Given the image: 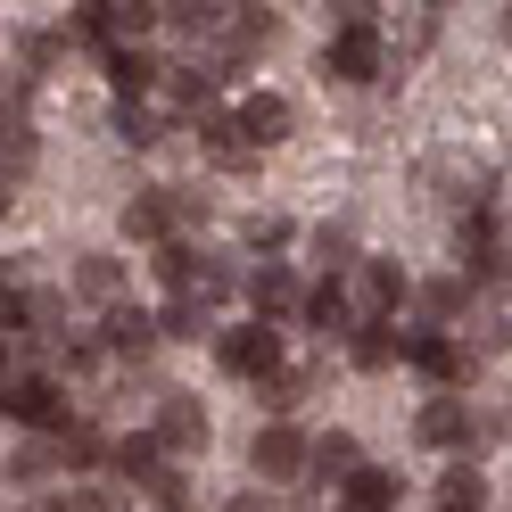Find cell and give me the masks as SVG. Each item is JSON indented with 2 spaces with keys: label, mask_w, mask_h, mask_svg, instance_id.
<instances>
[{
  "label": "cell",
  "mask_w": 512,
  "mask_h": 512,
  "mask_svg": "<svg viewBox=\"0 0 512 512\" xmlns=\"http://www.w3.org/2000/svg\"><path fill=\"white\" fill-rule=\"evenodd\" d=\"M232 124H240V141H248L256 157H265V149H281V141H290V124H298V108L281 100V91H248V100L232 108Z\"/></svg>",
  "instance_id": "7"
},
{
  "label": "cell",
  "mask_w": 512,
  "mask_h": 512,
  "mask_svg": "<svg viewBox=\"0 0 512 512\" xmlns=\"http://www.w3.org/2000/svg\"><path fill=\"white\" fill-rule=\"evenodd\" d=\"M50 471H67V455H58V430L25 438L17 455H9V479H25V488H34V479H50Z\"/></svg>",
  "instance_id": "21"
},
{
  "label": "cell",
  "mask_w": 512,
  "mask_h": 512,
  "mask_svg": "<svg viewBox=\"0 0 512 512\" xmlns=\"http://www.w3.org/2000/svg\"><path fill=\"white\" fill-rule=\"evenodd\" d=\"M331 17L339 25H372V0H331Z\"/></svg>",
  "instance_id": "34"
},
{
  "label": "cell",
  "mask_w": 512,
  "mask_h": 512,
  "mask_svg": "<svg viewBox=\"0 0 512 512\" xmlns=\"http://www.w3.org/2000/svg\"><path fill=\"white\" fill-rule=\"evenodd\" d=\"M34 512H108L100 496H91V488H58L50 504H34Z\"/></svg>",
  "instance_id": "32"
},
{
  "label": "cell",
  "mask_w": 512,
  "mask_h": 512,
  "mask_svg": "<svg viewBox=\"0 0 512 512\" xmlns=\"http://www.w3.org/2000/svg\"><path fill=\"white\" fill-rule=\"evenodd\" d=\"M463 306H471V281H463V273H438V281H422V314H430V323H455Z\"/></svg>",
  "instance_id": "26"
},
{
  "label": "cell",
  "mask_w": 512,
  "mask_h": 512,
  "mask_svg": "<svg viewBox=\"0 0 512 512\" xmlns=\"http://www.w3.org/2000/svg\"><path fill=\"white\" fill-rule=\"evenodd\" d=\"M504 265H512V256H504Z\"/></svg>",
  "instance_id": "38"
},
{
  "label": "cell",
  "mask_w": 512,
  "mask_h": 512,
  "mask_svg": "<svg viewBox=\"0 0 512 512\" xmlns=\"http://www.w3.org/2000/svg\"><path fill=\"white\" fill-rule=\"evenodd\" d=\"M248 306H256V323H290L306 306V281L290 265H265V273H248Z\"/></svg>",
  "instance_id": "9"
},
{
  "label": "cell",
  "mask_w": 512,
  "mask_h": 512,
  "mask_svg": "<svg viewBox=\"0 0 512 512\" xmlns=\"http://www.w3.org/2000/svg\"><path fill=\"white\" fill-rule=\"evenodd\" d=\"M306 471H323V479H331V488H347V479H356V471H364V446H356V438H347V430H323V438H314V446H306Z\"/></svg>",
  "instance_id": "15"
},
{
  "label": "cell",
  "mask_w": 512,
  "mask_h": 512,
  "mask_svg": "<svg viewBox=\"0 0 512 512\" xmlns=\"http://www.w3.org/2000/svg\"><path fill=\"white\" fill-rule=\"evenodd\" d=\"M314 265H323L331 281L356 265V240H347V223H323V232H314Z\"/></svg>",
  "instance_id": "28"
},
{
  "label": "cell",
  "mask_w": 512,
  "mask_h": 512,
  "mask_svg": "<svg viewBox=\"0 0 512 512\" xmlns=\"http://www.w3.org/2000/svg\"><path fill=\"white\" fill-rule=\"evenodd\" d=\"M438 512H488V479H479L471 463H455V471H446L438 479V496H430Z\"/></svg>",
  "instance_id": "20"
},
{
  "label": "cell",
  "mask_w": 512,
  "mask_h": 512,
  "mask_svg": "<svg viewBox=\"0 0 512 512\" xmlns=\"http://www.w3.org/2000/svg\"><path fill=\"white\" fill-rule=\"evenodd\" d=\"M504 34H512V9H504Z\"/></svg>",
  "instance_id": "37"
},
{
  "label": "cell",
  "mask_w": 512,
  "mask_h": 512,
  "mask_svg": "<svg viewBox=\"0 0 512 512\" xmlns=\"http://www.w3.org/2000/svg\"><path fill=\"white\" fill-rule=\"evenodd\" d=\"M157 331H166V339H199V331H215V306L190 298V290H174V306L157 314Z\"/></svg>",
  "instance_id": "23"
},
{
  "label": "cell",
  "mask_w": 512,
  "mask_h": 512,
  "mask_svg": "<svg viewBox=\"0 0 512 512\" xmlns=\"http://www.w3.org/2000/svg\"><path fill=\"white\" fill-rule=\"evenodd\" d=\"M58 455H67V471H100L108 463V438L83 430V422H67V430H58Z\"/></svg>",
  "instance_id": "27"
},
{
  "label": "cell",
  "mask_w": 512,
  "mask_h": 512,
  "mask_svg": "<svg viewBox=\"0 0 512 512\" xmlns=\"http://www.w3.org/2000/svg\"><path fill=\"white\" fill-rule=\"evenodd\" d=\"M0 413L25 422V430H67V397H58L50 372H9L0 380Z\"/></svg>",
  "instance_id": "2"
},
{
  "label": "cell",
  "mask_w": 512,
  "mask_h": 512,
  "mask_svg": "<svg viewBox=\"0 0 512 512\" xmlns=\"http://www.w3.org/2000/svg\"><path fill=\"white\" fill-rule=\"evenodd\" d=\"M397 496H405V479H397L389 463H364V471L339 488V504H347V512H397Z\"/></svg>",
  "instance_id": "14"
},
{
  "label": "cell",
  "mask_w": 512,
  "mask_h": 512,
  "mask_svg": "<svg viewBox=\"0 0 512 512\" xmlns=\"http://www.w3.org/2000/svg\"><path fill=\"white\" fill-rule=\"evenodd\" d=\"M298 314H306L323 339H347V331H356V298H347V281H314Z\"/></svg>",
  "instance_id": "13"
},
{
  "label": "cell",
  "mask_w": 512,
  "mask_h": 512,
  "mask_svg": "<svg viewBox=\"0 0 512 512\" xmlns=\"http://www.w3.org/2000/svg\"><path fill=\"white\" fill-rule=\"evenodd\" d=\"M157 339H166V331H157V314H141V306H108V323H100V347L124 356V364H141Z\"/></svg>",
  "instance_id": "10"
},
{
  "label": "cell",
  "mask_w": 512,
  "mask_h": 512,
  "mask_svg": "<svg viewBox=\"0 0 512 512\" xmlns=\"http://www.w3.org/2000/svg\"><path fill=\"white\" fill-rule=\"evenodd\" d=\"M157 446H166V455H207V405L190 397V389H166L157 397Z\"/></svg>",
  "instance_id": "5"
},
{
  "label": "cell",
  "mask_w": 512,
  "mask_h": 512,
  "mask_svg": "<svg viewBox=\"0 0 512 512\" xmlns=\"http://www.w3.org/2000/svg\"><path fill=\"white\" fill-rule=\"evenodd\" d=\"M124 240H174V199L166 190H133L124 199Z\"/></svg>",
  "instance_id": "17"
},
{
  "label": "cell",
  "mask_w": 512,
  "mask_h": 512,
  "mask_svg": "<svg viewBox=\"0 0 512 512\" xmlns=\"http://www.w3.org/2000/svg\"><path fill=\"white\" fill-rule=\"evenodd\" d=\"M223 512H273V496H265V488H240V496L223 504Z\"/></svg>",
  "instance_id": "35"
},
{
  "label": "cell",
  "mask_w": 512,
  "mask_h": 512,
  "mask_svg": "<svg viewBox=\"0 0 512 512\" xmlns=\"http://www.w3.org/2000/svg\"><path fill=\"white\" fill-rule=\"evenodd\" d=\"M166 199H174V232L182 223H207V199H190V190H166Z\"/></svg>",
  "instance_id": "33"
},
{
  "label": "cell",
  "mask_w": 512,
  "mask_h": 512,
  "mask_svg": "<svg viewBox=\"0 0 512 512\" xmlns=\"http://www.w3.org/2000/svg\"><path fill=\"white\" fill-rule=\"evenodd\" d=\"M248 463H256V479H265V488H290V479L306 471V438L290 430V422H265L248 438Z\"/></svg>",
  "instance_id": "6"
},
{
  "label": "cell",
  "mask_w": 512,
  "mask_h": 512,
  "mask_svg": "<svg viewBox=\"0 0 512 512\" xmlns=\"http://www.w3.org/2000/svg\"><path fill=\"white\" fill-rule=\"evenodd\" d=\"M290 240H298V223H290V215H248V248H265V256H273V248H290Z\"/></svg>",
  "instance_id": "30"
},
{
  "label": "cell",
  "mask_w": 512,
  "mask_h": 512,
  "mask_svg": "<svg viewBox=\"0 0 512 512\" xmlns=\"http://www.w3.org/2000/svg\"><path fill=\"white\" fill-rule=\"evenodd\" d=\"M75 290L91 306H124V265L116 256H75Z\"/></svg>",
  "instance_id": "18"
},
{
  "label": "cell",
  "mask_w": 512,
  "mask_h": 512,
  "mask_svg": "<svg viewBox=\"0 0 512 512\" xmlns=\"http://www.w3.org/2000/svg\"><path fill=\"white\" fill-rule=\"evenodd\" d=\"M413 438H422V446H463V438H471V405H463L455 389L430 397L422 413H413Z\"/></svg>",
  "instance_id": "12"
},
{
  "label": "cell",
  "mask_w": 512,
  "mask_h": 512,
  "mask_svg": "<svg viewBox=\"0 0 512 512\" xmlns=\"http://www.w3.org/2000/svg\"><path fill=\"white\" fill-rule=\"evenodd\" d=\"M157 25H174L182 42H215L223 34V0H157Z\"/></svg>",
  "instance_id": "16"
},
{
  "label": "cell",
  "mask_w": 512,
  "mask_h": 512,
  "mask_svg": "<svg viewBox=\"0 0 512 512\" xmlns=\"http://www.w3.org/2000/svg\"><path fill=\"white\" fill-rule=\"evenodd\" d=\"M314 389H323V372H314V364H306V372H273V380H265V405H273V422H290V413H298Z\"/></svg>",
  "instance_id": "22"
},
{
  "label": "cell",
  "mask_w": 512,
  "mask_h": 512,
  "mask_svg": "<svg viewBox=\"0 0 512 512\" xmlns=\"http://www.w3.org/2000/svg\"><path fill=\"white\" fill-rule=\"evenodd\" d=\"M0 157H9V166H25V157H34V133H25V116L0 100Z\"/></svg>",
  "instance_id": "29"
},
{
  "label": "cell",
  "mask_w": 512,
  "mask_h": 512,
  "mask_svg": "<svg viewBox=\"0 0 512 512\" xmlns=\"http://www.w3.org/2000/svg\"><path fill=\"white\" fill-rule=\"evenodd\" d=\"M380 67H389V42H380L372 25H339V34L323 42V75L331 83H372Z\"/></svg>",
  "instance_id": "3"
},
{
  "label": "cell",
  "mask_w": 512,
  "mask_h": 512,
  "mask_svg": "<svg viewBox=\"0 0 512 512\" xmlns=\"http://www.w3.org/2000/svg\"><path fill=\"white\" fill-rule=\"evenodd\" d=\"M215 356H223V372H240V380H273V372H281V323L223 331V339H215Z\"/></svg>",
  "instance_id": "4"
},
{
  "label": "cell",
  "mask_w": 512,
  "mask_h": 512,
  "mask_svg": "<svg viewBox=\"0 0 512 512\" xmlns=\"http://www.w3.org/2000/svg\"><path fill=\"white\" fill-rule=\"evenodd\" d=\"M108 83L124 91V100H149V91H157V58L133 42V50H108Z\"/></svg>",
  "instance_id": "19"
},
{
  "label": "cell",
  "mask_w": 512,
  "mask_h": 512,
  "mask_svg": "<svg viewBox=\"0 0 512 512\" xmlns=\"http://www.w3.org/2000/svg\"><path fill=\"white\" fill-rule=\"evenodd\" d=\"M9 207H17V182H9V174H0V215H9Z\"/></svg>",
  "instance_id": "36"
},
{
  "label": "cell",
  "mask_w": 512,
  "mask_h": 512,
  "mask_svg": "<svg viewBox=\"0 0 512 512\" xmlns=\"http://www.w3.org/2000/svg\"><path fill=\"white\" fill-rule=\"evenodd\" d=\"M116 133L133 141V149H149V141H166V133H157V116H149L141 100H124V108H116Z\"/></svg>",
  "instance_id": "31"
},
{
  "label": "cell",
  "mask_w": 512,
  "mask_h": 512,
  "mask_svg": "<svg viewBox=\"0 0 512 512\" xmlns=\"http://www.w3.org/2000/svg\"><path fill=\"white\" fill-rule=\"evenodd\" d=\"M199 265L207 256L190 240H157V281H166V290H199Z\"/></svg>",
  "instance_id": "24"
},
{
  "label": "cell",
  "mask_w": 512,
  "mask_h": 512,
  "mask_svg": "<svg viewBox=\"0 0 512 512\" xmlns=\"http://www.w3.org/2000/svg\"><path fill=\"white\" fill-rule=\"evenodd\" d=\"M347 356H356L364 372H389V364L413 356V331H397V314H389V323H356V331H347Z\"/></svg>",
  "instance_id": "11"
},
{
  "label": "cell",
  "mask_w": 512,
  "mask_h": 512,
  "mask_svg": "<svg viewBox=\"0 0 512 512\" xmlns=\"http://www.w3.org/2000/svg\"><path fill=\"white\" fill-rule=\"evenodd\" d=\"M339 281H347V298H356V323H389V314L413 298V281L389 265V256H356Z\"/></svg>",
  "instance_id": "1"
},
{
  "label": "cell",
  "mask_w": 512,
  "mask_h": 512,
  "mask_svg": "<svg viewBox=\"0 0 512 512\" xmlns=\"http://www.w3.org/2000/svg\"><path fill=\"white\" fill-rule=\"evenodd\" d=\"M413 364H422L438 389H463V380L479 372V356H471L463 339H446V331H413Z\"/></svg>",
  "instance_id": "8"
},
{
  "label": "cell",
  "mask_w": 512,
  "mask_h": 512,
  "mask_svg": "<svg viewBox=\"0 0 512 512\" xmlns=\"http://www.w3.org/2000/svg\"><path fill=\"white\" fill-rule=\"evenodd\" d=\"M199 133H207V157H215V166H232V174H240V166H248V157H256V149L240 141V124H232V116H223V108H215V116L199 124Z\"/></svg>",
  "instance_id": "25"
}]
</instances>
